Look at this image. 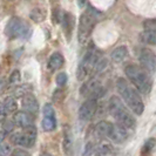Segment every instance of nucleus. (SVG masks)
I'll return each mask as SVG.
<instances>
[{
	"label": "nucleus",
	"mask_w": 156,
	"mask_h": 156,
	"mask_svg": "<svg viewBox=\"0 0 156 156\" xmlns=\"http://www.w3.org/2000/svg\"><path fill=\"white\" fill-rule=\"evenodd\" d=\"M116 87L120 95L122 96L123 101L130 108V110L137 115H141L144 110V105L139 94V90L130 83H128V81L123 78H120L117 80Z\"/></svg>",
	"instance_id": "f257e3e1"
},
{
	"label": "nucleus",
	"mask_w": 156,
	"mask_h": 156,
	"mask_svg": "<svg viewBox=\"0 0 156 156\" xmlns=\"http://www.w3.org/2000/svg\"><path fill=\"white\" fill-rule=\"evenodd\" d=\"M108 110L117 123L122 125L129 130L135 127V119L129 109L125 106V103L120 100V98H117L115 95L110 98L108 102Z\"/></svg>",
	"instance_id": "f03ea898"
},
{
	"label": "nucleus",
	"mask_w": 156,
	"mask_h": 156,
	"mask_svg": "<svg viewBox=\"0 0 156 156\" xmlns=\"http://www.w3.org/2000/svg\"><path fill=\"white\" fill-rule=\"evenodd\" d=\"M125 73L133 86L142 94H149L151 90V80L147 72L136 65H128L125 68Z\"/></svg>",
	"instance_id": "7ed1b4c3"
},
{
	"label": "nucleus",
	"mask_w": 156,
	"mask_h": 156,
	"mask_svg": "<svg viewBox=\"0 0 156 156\" xmlns=\"http://www.w3.org/2000/svg\"><path fill=\"white\" fill-rule=\"evenodd\" d=\"M100 52L96 49V47L92 45L87 49L86 54L83 56L81 63L79 65L76 70V78L79 81H82L92 73V70L95 68V65L100 60Z\"/></svg>",
	"instance_id": "20e7f679"
},
{
	"label": "nucleus",
	"mask_w": 156,
	"mask_h": 156,
	"mask_svg": "<svg viewBox=\"0 0 156 156\" xmlns=\"http://www.w3.org/2000/svg\"><path fill=\"white\" fill-rule=\"evenodd\" d=\"M95 23H96V16L94 14V9H88L81 16L78 28V39L81 45H85L89 40Z\"/></svg>",
	"instance_id": "39448f33"
},
{
	"label": "nucleus",
	"mask_w": 156,
	"mask_h": 156,
	"mask_svg": "<svg viewBox=\"0 0 156 156\" xmlns=\"http://www.w3.org/2000/svg\"><path fill=\"white\" fill-rule=\"evenodd\" d=\"M37 140V128L34 126H30L23 128L21 133H14L11 135V142L16 146H21L25 148L32 147Z\"/></svg>",
	"instance_id": "423d86ee"
},
{
	"label": "nucleus",
	"mask_w": 156,
	"mask_h": 156,
	"mask_svg": "<svg viewBox=\"0 0 156 156\" xmlns=\"http://www.w3.org/2000/svg\"><path fill=\"white\" fill-rule=\"evenodd\" d=\"M30 31V26L26 21H23L20 18H12L8 21L6 26V34L11 39H16V38H23L26 37Z\"/></svg>",
	"instance_id": "0eeeda50"
},
{
	"label": "nucleus",
	"mask_w": 156,
	"mask_h": 156,
	"mask_svg": "<svg viewBox=\"0 0 156 156\" xmlns=\"http://www.w3.org/2000/svg\"><path fill=\"white\" fill-rule=\"evenodd\" d=\"M80 94L82 96H85L87 99H95L98 100L99 98L103 96L105 89L102 87L101 82L96 79H90L86 81L81 88H80Z\"/></svg>",
	"instance_id": "6e6552de"
},
{
	"label": "nucleus",
	"mask_w": 156,
	"mask_h": 156,
	"mask_svg": "<svg viewBox=\"0 0 156 156\" xmlns=\"http://www.w3.org/2000/svg\"><path fill=\"white\" fill-rule=\"evenodd\" d=\"M140 65L147 73H155L156 72V55L149 48H142L139 54Z\"/></svg>",
	"instance_id": "1a4fd4ad"
},
{
	"label": "nucleus",
	"mask_w": 156,
	"mask_h": 156,
	"mask_svg": "<svg viewBox=\"0 0 156 156\" xmlns=\"http://www.w3.org/2000/svg\"><path fill=\"white\" fill-rule=\"evenodd\" d=\"M128 130L129 129H127L120 123H110L107 139H109L115 143H122L128 137Z\"/></svg>",
	"instance_id": "9d476101"
},
{
	"label": "nucleus",
	"mask_w": 156,
	"mask_h": 156,
	"mask_svg": "<svg viewBox=\"0 0 156 156\" xmlns=\"http://www.w3.org/2000/svg\"><path fill=\"white\" fill-rule=\"evenodd\" d=\"M98 108V102L95 99H87L79 109V117L81 121H89L94 116Z\"/></svg>",
	"instance_id": "9b49d317"
},
{
	"label": "nucleus",
	"mask_w": 156,
	"mask_h": 156,
	"mask_svg": "<svg viewBox=\"0 0 156 156\" xmlns=\"http://www.w3.org/2000/svg\"><path fill=\"white\" fill-rule=\"evenodd\" d=\"M21 106L25 112L30 113L32 115H37L39 112V103H38L37 98L33 94L26 93L23 95V100H21Z\"/></svg>",
	"instance_id": "f8f14e48"
},
{
	"label": "nucleus",
	"mask_w": 156,
	"mask_h": 156,
	"mask_svg": "<svg viewBox=\"0 0 156 156\" xmlns=\"http://www.w3.org/2000/svg\"><path fill=\"white\" fill-rule=\"evenodd\" d=\"M13 122L21 128H26V127L33 126V116H32V114L25 112V110L16 112L13 115Z\"/></svg>",
	"instance_id": "ddd939ff"
},
{
	"label": "nucleus",
	"mask_w": 156,
	"mask_h": 156,
	"mask_svg": "<svg viewBox=\"0 0 156 156\" xmlns=\"http://www.w3.org/2000/svg\"><path fill=\"white\" fill-rule=\"evenodd\" d=\"M63 62H65V59L63 56L60 53H53L49 58V61H48V67L51 70H58L60 69L63 66Z\"/></svg>",
	"instance_id": "4468645a"
},
{
	"label": "nucleus",
	"mask_w": 156,
	"mask_h": 156,
	"mask_svg": "<svg viewBox=\"0 0 156 156\" xmlns=\"http://www.w3.org/2000/svg\"><path fill=\"white\" fill-rule=\"evenodd\" d=\"M127 56H128V48L126 46H120L115 48L113 51L112 55H110L112 60L115 61V62H122Z\"/></svg>",
	"instance_id": "2eb2a0df"
},
{
	"label": "nucleus",
	"mask_w": 156,
	"mask_h": 156,
	"mask_svg": "<svg viewBox=\"0 0 156 156\" xmlns=\"http://www.w3.org/2000/svg\"><path fill=\"white\" fill-rule=\"evenodd\" d=\"M62 147L63 150L66 154H69L70 149L73 147V135L70 133L69 128L66 127L65 130H63V142H62Z\"/></svg>",
	"instance_id": "dca6fc26"
},
{
	"label": "nucleus",
	"mask_w": 156,
	"mask_h": 156,
	"mask_svg": "<svg viewBox=\"0 0 156 156\" xmlns=\"http://www.w3.org/2000/svg\"><path fill=\"white\" fill-rule=\"evenodd\" d=\"M141 40L148 45H156V30L147 28L141 34Z\"/></svg>",
	"instance_id": "f3484780"
},
{
	"label": "nucleus",
	"mask_w": 156,
	"mask_h": 156,
	"mask_svg": "<svg viewBox=\"0 0 156 156\" xmlns=\"http://www.w3.org/2000/svg\"><path fill=\"white\" fill-rule=\"evenodd\" d=\"M109 122H106V121H101L99 122L98 125L95 126V133L99 137H107V134H108V129H109Z\"/></svg>",
	"instance_id": "a211bd4d"
},
{
	"label": "nucleus",
	"mask_w": 156,
	"mask_h": 156,
	"mask_svg": "<svg viewBox=\"0 0 156 156\" xmlns=\"http://www.w3.org/2000/svg\"><path fill=\"white\" fill-rule=\"evenodd\" d=\"M73 23H74V19H73V16L70 13H63L62 16V26L65 32L67 33L68 38L70 35V31H72V27H73Z\"/></svg>",
	"instance_id": "6ab92c4d"
},
{
	"label": "nucleus",
	"mask_w": 156,
	"mask_h": 156,
	"mask_svg": "<svg viewBox=\"0 0 156 156\" xmlns=\"http://www.w3.org/2000/svg\"><path fill=\"white\" fill-rule=\"evenodd\" d=\"M4 106H5V109L7 112V114L16 113V109H18V103H16V100L13 96H7L4 100Z\"/></svg>",
	"instance_id": "aec40b11"
},
{
	"label": "nucleus",
	"mask_w": 156,
	"mask_h": 156,
	"mask_svg": "<svg viewBox=\"0 0 156 156\" xmlns=\"http://www.w3.org/2000/svg\"><path fill=\"white\" fill-rule=\"evenodd\" d=\"M56 127V119L55 116H44L42 120V128L46 132H52Z\"/></svg>",
	"instance_id": "412c9836"
},
{
	"label": "nucleus",
	"mask_w": 156,
	"mask_h": 156,
	"mask_svg": "<svg viewBox=\"0 0 156 156\" xmlns=\"http://www.w3.org/2000/svg\"><path fill=\"white\" fill-rule=\"evenodd\" d=\"M46 18V12L42 8H34L31 12V19L35 23H41Z\"/></svg>",
	"instance_id": "4be33fe9"
},
{
	"label": "nucleus",
	"mask_w": 156,
	"mask_h": 156,
	"mask_svg": "<svg viewBox=\"0 0 156 156\" xmlns=\"http://www.w3.org/2000/svg\"><path fill=\"white\" fill-rule=\"evenodd\" d=\"M156 144V140L155 139H149V140H147L146 142H144V144H143V147H142V150H141V153L142 154H148V153H150L153 149H154V147H155Z\"/></svg>",
	"instance_id": "5701e85b"
},
{
	"label": "nucleus",
	"mask_w": 156,
	"mask_h": 156,
	"mask_svg": "<svg viewBox=\"0 0 156 156\" xmlns=\"http://www.w3.org/2000/svg\"><path fill=\"white\" fill-rule=\"evenodd\" d=\"M67 81H68V76H67V74L65 72H61V73H59L56 75V83H58V86H65L67 83Z\"/></svg>",
	"instance_id": "b1692460"
},
{
	"label": "nucleus",
	"mask_w": 156,
	"mask_h": 156,
	"mask_svg": "<svg viewBox=\"0 0 156 156\" xmlns=\"http://www.w3.org/2000/svg\"><path fill=\"white\" fill-rule=\"evenodd\" d=\"M20 72L19 70H13L12 72V74H11V76H9V83L11 85H18L19 82H20Z\"/></svg>",
	"instance_id": "393cba45"
},
{
	"label": "nucleus",
	"mask_w": 156,
	"mask_h": 156,
	"mask_svg": "<svg viewBox=\"0 0 156 156\" xmlns=\"http://www.w3.org/2000/svg\"><path fill=\"white\" fill-rule=\"evenodd\" d=\"M44 116H55V110L51 103H46L44 106Z\"/></svg>",
	"instance_id": "a878e982"
},
{
	"label": "nucleus",
	"mask_w": 156,
	"mask_h": 156,
	"mask_svg": "<svg viewBox=\"0 0 156 156\" xmlns=\"http://www.w3.org/2000/svg\"><path fill=\"white\" fill-rule=\"evenodd\" d=\"M63 96H65L63 90L61 89V88H58V89H55L54 93H53V101H54V102H60L63 99Z\"/></svg>",
	"instance_id": "bb28decb"
},
{
	"label": "nucleus",
	"mask_w": 156,
	"mask_h": 156,
	"mask_svg": "<svg viewBox=\"0 0 156 156\" xmlns=\"http://www.w3.org/2000/svg\"><path fill=\"white\" fill-rule=\"evenodd\" d=\"M11 154V147L7 143L0 141V155H8Z\"/></svg>",
	"instance_id": "cd10ccee"
},
{
	"label": "nucleus",
	"mask_w": 156,
	"mask_h": 156,
	"mask_svg": "<svg viewBox=\"0 0 156 156\" xmlns=\"http://www.w3.org/2000/svg\"><path fill=\"white\" fill-rule=\"evenodd\" d=\"M95 150H96V146L89 142L86 146V150L83 151V155H92V154H95Z\"/></svg>",
	"instance_id": "c85d7f7f"
},
{
	"label": "nucleus",
	"mask_w": 156,
	"mask_h": 156,
	"mask_svg": "<svg viewBox=\"0 0 156 156\" xmlns=\"http://www.w3.org/2000/svg\"><path fill=\"white\" fill-rule=\"evenodd\" d=\"M6 115H7V112H6V109H5L4 102H0V121H2Z\"/></svg>",
	"instance_id": "c756f323"
},
{
	"label": "nucleus",
	"mask_w": 156,
	"mask_h": 156,
	"mask_svg": "<svg viewBox=\"0 0 156 156\" xmlns=\"http://www.w3.org/2000/svg\"><path fill=\"white\" fill-rule=\"evenodd\" d=\"M7 89V81L5 79H0V95Z\"/></svg>",
	"instance_id": "7c9ffc66"
},
{
	"label": "nucleus",
	"mask_w": 156,
	"mask_h": 156,
	"mask_svg": "<svg viewBox=\"0 0 156 156\" xmlns=\"http://www.w3.org/2000/svg\"><path fill=\"white\" fill-rule=\"evenodd\" d=\"M12 155H14V156H18V155H23V156H26V155H30L27 151H23V150H21V149H16L13 153H12Z\"/></svg>",
	"instance_id": "2f4dec72"
},
{
	"label": "nucleus",
	"mask_w": 156,
	"mask_h": 156,
	"mask_svg": "<svg viewBox=\"0 0 156 156\" xmlns=\"http://www.w3.org/2000/svg\"><path fill=\"white\" fill-rule=\"evenodd\" d=\"M86 1L87 0H78V5H79V7H83L85 5H86Z\"/></svg>",
	"instance_id": "473e14b6"
}]
</instances>
